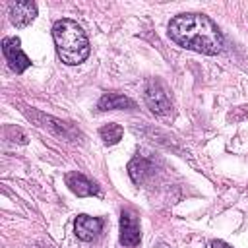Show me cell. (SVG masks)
Segmentation results:
<instances>
[{"mask_svg": "<svg viewBox=\"0 0 248 248\" xmlns=\"http://www.w3.org/2000/svg\"><path fill=\"white\" fill-rule=\"evenodd\" d=\"M155 248H169V246H167V244H165V242H161V244H157V246H155Z\"/></svg>", "mask_w": 248, "mask_h": 248, "instance_id": "13", "label": "cell"}, {"mask_svg": "<svg viewBox=\"0 0 248 248\" xmlns=\"http://www.w3.org/2000/svg\"><path fill=\"white\" fill-rule=\"evenodd\" d=\"M211 248H232V246L223 240H211Z\"/></svg>", "mask_w": 248, "mask_h": 248, "instance_id": "12", "label": "cell"}, {"mask_svg": "<svg viewBox=\"0 0 248 248\" xmlns=\"http://www.w3.org/2000/svg\"><path fill=\"white\" fill-rule=\"evenodd\" d=\"M2 54H4V58L8 62V66L16 74H23L31 66V60L21 50V43H19L17 37H6V39H2Z\"/></svg>", "mask_w": 248, "mask_h": 248, "instance_id": "4", "label": "cell"}, {"mask_svg": "<svg viewBox=\"0 0 248 248\" xmlns=\"http://www.w3.org/2000/svg\"><path fill=\"white\" fill-rule=\"evenodd\" d=\"M128 174L132 178V182L136 184H143L151 174H153V165L143 159V157H136L128 163Z\"/></svg>", "mask_w": 248, "mask_h": 248, "instance_id": "10", "label": "cell"}, {"mask_svg": "<svg viewBox=\"0 0 248 248\" xmlns=\"http://www.w3.org/2000/svg\"><path fill=\"white\" fill-rule=\"evenodd\" d=\"M143 99H145V105L149 107V110L153 114H159V116H165L170 112L172 105H170V99L165 91V87L157 81V79H149L145 83V89H143Z\"/></svg>", "mask_w": 248, "mask_h": 248, "instance_id": "3", "label": "cell"}, {"mask_svg": "<svg viewBox=\"0 0 248 248\" xmlns=\"http://www.w3.org/2000/svg\"><path fill=\"white\" fill-rule=\"evenodd\" d=\"M35 16H37V6L31 0H19V2H14L10 6V21L16 27L29 25L35 19Z\"/></svg>", "mask_w": 248, "mask_h": 248, "instance_id": "7", "label": "cell"}, {"mask_svg": "<svg viewBox=\"0 0 248 248\" xmlns=\"http://www.w3.org/2000/svg\"><path fill=\"white\" fill-rule=\"evenodd\" d=\"M169 37L182 48L202 54H219L223 35L219 27L203 14H180L169 21Z\"/></svg>", "mask_w": 248, "mask_h": 248, "instance_id": "1", "label": "cell"}, {"mask_svg": "<svg viewBox=\"0 0 248 248\" xmlns=\"http://www.w3.org/2000/svg\"><path fill=\"white\" fill-rule=\"evenodd\" d=\"M97 108L99 110H116V108H128L130 110V108H136V103L122 93H105L99 99Z\"/></svg>", "mask_w": 248, "mask_h": 248, "instance_id": "9", "label": "cell"}, {"mask_svg": "<svg viewBox=\"0 0 248 248\" xmlns=\"http://www.w3.org/2000/svg\"><path fill=\"white\" fill-rule=\"evenodd\" d=\"M122 134H124L122 126H120V124H114V122L105 124V126L99 130V136H101V140H103L107 145H114V143H118V141L122 140Z\"/></svg>", "mask_w": 248, "mask_h": 248, "instance_id": "11", "label": "cell"}, {"mask_svg": "<svg viewBox=\"0 0 248 248\" xmlns=\"http://www.w3.org/2000/svg\"><path fill=\"white\" fill-rule=\"evenodd\" d=\"M64 180H66V186H68L78 198H89V196H97V194H99V186H97L93 180H89L85 174L78 172V170L66 172Z\"/></svg>", "mask_w": 248, "mask_h": 248, "instance_id": "6", "label": "cell"}, {"mask_svg": "<svg viewBox=\"0 0 248 248\" xmlns=\"http://www.w3.org/2000/svg\"><path fill=\"white\" fill-rule=\"evenodd\" d=\"M141 240V231H140V219L132 209L120 211V244L122 246H138Z\"/></svg>", "mask_w": 248, "mask_h": 248, "instance_id": "5", "label": "cell"}, {"mask_svg": "<svg viewBox=\"0 0 248 248\" xmlns=\"http://www.w3.org/2000/svg\"><path fill=\"white\" fill-rule=\"evenodd\" d=\"M76 236L79 240H93L101 231H103V221L99 217H89V215H78L74 223Z\"/></svg>", "mask_w": 248, "mask_h": 248, "instance_id": "8", "label": "cell"}, {"mask_svg": "<svg viewBox=\"0 0 248 248\" xmlns=\"http://www.w3.org/2000/svg\"><path fill=\"white\" fill-rule=\"evenodd\" d=\"M52 39H54V46L60 60L68 66L81 64L91 52L85 31L74 19H68V17L58 19L52 25Z\"/></svg>", "mask_w": 248, "mask_h": 248, "instance_id": "2", "label": "cell"}]
</instances>
